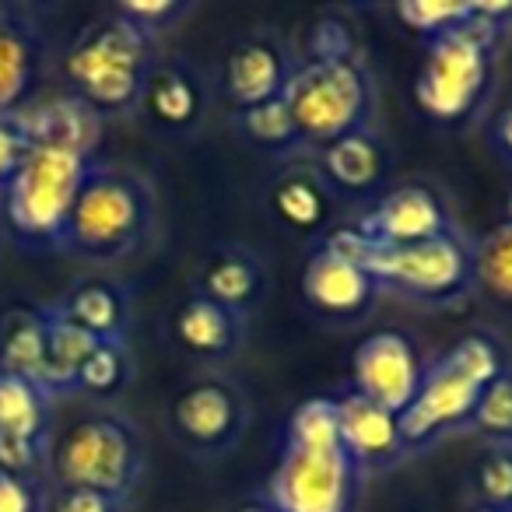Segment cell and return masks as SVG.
<instances>
[{
	"label": "cell",
	"mask_w": 512,
	"mask_h": 512,
	"mask_svg": "<svg viewBox=\"0 0 512 512\" xmlns=\"http://www.w3.org/2000/svg\"><path fill=\"white\" fill-rule=\"evenodd\" d=\"M155 228V193L130 169L95 162L71 207L57 253L88 264H116Z\"/></svg>",
	"instance_id": "1"
},
{
	"label": "cell",
	"mask_w": 512,
	"mask_h": 512,
	"mask_svg": "<svg viewBox=\"0 0 512 512\" xmlns=\"http://www.w3.org/2000/svg\"><path fill=\"white\" fill-rule=\"evenodd\" d=\"M155 39L123 22L116 11L81 29L64 57V78L106 120L141 106L144 85L155 71Z\"/></svg>",
	"instance_id": "2"
},
{
	"label": "cell",
	"mask_w": 512,
	"mask_h": 512,
	"mask_svg": "<svg viewBox=\"0 0 512 512\" xmlns=\"http://www.w3.org/2000/svg\"><path fill=\"white\" fill-rule=\"evenodd\" d=\"M495 46L498 39L474 22L428 39L411 88L418 113L439 127L474 123L495 81Z\"/></svg>",
	"instance_id": "3"
},
{
	"label": "cell",
	"mask_w": 512,
	"mask_h": 512,
	"mask_svg": "<svg viewBox=\"0 0 512 512\" xmlns=\"http://www.w3.org/2000/svg\"><path fill=\"white\" fill-rule=\"evenodd\" d=\"M92 165L78 151L32 148L0 190V228L22 249H57Z\"/></svg>",
	"instance_id": "4"
},
{
	"label": "cell",
	"mask_w": 512,
	"mask_h": 512,
	"mask_svg": "<svg viewBox=\"0 0 512 512\" xmlns=\"http://www.w3.org/2000/svg\"><path fill=\"white\" fill-rule=\"evenodd\" d=\"M50 477L57 488H88L127 502L144 477L141 432L123 414H85L53 439Z\"/></svg>",
	"instance_id": "5"
},
{
	"label": "cell",
	"mask_w": 512,
	"mask_h": 512,
	"mask_svg": "<svg viewBox=\"0 0 512 512\" xmlns=\"http://www.w3.org/2000/svg\"><path fill=\"white\" fill-rule=\"evenodd\" d=\"M285 102L295 116L302 144L323 148L337 137L369 127L376 92H372L369 71L355 53L306 57L302 64H295Z\"/></svg>",
	"instance_id": "6"
},
{
	"label": "cell",
	"mask_w": 512,
	"mask_h": 512,
	"mask_svg": "<svg viewBox=\"0 0 512 512\" xmlns=\"http://www.w3.org/2000/svg\"><path fill=\"white\" fill-rule=\"evenodd\" d=\"M369 274L383 292L449 306L474 288V246L460 232H446L414 246H376Z\"/></svg>",
	"instance_id": "7"
},
{
	"label": "cell",
	"mask_w": 512,
	"mask_h": 512,
	"mask_svg": "<svg viewBox=\"0 0 512 512\" xmlns=\"http://www.w3.org/2000/svg\"><path fill=\"white\" fill-rule=\"evenodd\" d=\"M365 474L341 449L285 446L267 484L274 512H355Z\"/></svg>",
	"instance_id": "8"
},
{
	"label": "cell",
	"mask_w": 512,
	"mask_h": 512,
	"mask_svg": "<svg viewBox=\"0 0 512 512\" xmlns=\"http://www.w3.org/2000/svg\"><path fill=\"white\" fill-rule=\"evenodd\" d=\"M169 421L186 453L218 460L239 446L249 425V407L239 386L225 379H197L172 400Z\"/></svg>",
	"instance_id": "9"
},
{
	"label": "cell",
	"mask_w": 512,
	"mask_h": 512,
	"mask_svg": "<svg viewBox=\"0 0 512 512\" xmlns=\"http://www.w3.org/2000/svg\"><path fill=\"white\" fill-rule=\"evenodd\" d=\"M481 393L484 383H477L467 369H460L446 351L435 362H428L418 397L400 414V432H404L407 453L425 449L428 442L442 439V435L456 432V428H470Z\"/></svg>",
	"instance_id": "10"
},
{
	"label": "cell",
	"mask_w": 512,
	"mask_h": 512,
	"mask_svg": "<svg viewBox=\"0 0 512 512\" xmlns=\"http://www.w3.org/2000/svg\"><path fill=\"white\" fill-rule=\"evenodd\" d=\"M425 355L404 330H376L351 355V393L404 414L425 379Z\"/></svg>",
	"instance_id": "11"
},
{
	"label": "cell",
	"mask_w": 512,
	"mask_h": 512,
	"mask_svg": "<svg viewBox=\"0 0 512 512\" xmlns=\"http://www.w3.org/2000/svg\"><path fill=\"white\" fill-rule=\"evenodd\" d=\"M355 225L376 246H414V242L456 232L449 204L439 190L425 183H404L397 190H386Z\"/></svg>",
	"instance_id": "12"
},
{
	"label": "cell",
	"mask_w": 512,
	"mask_h": 512,
	"mask_svg": "<svg viewBox=\"0 0 512 512\" xmlns=\"http://www.w3.org/2000/svg\"><path fill=\"white\" fill-rule=\"evenodd\" d=\"M379 295L383 288L365 267L348 264L327 249H316L302 267V299L316 316L330 323L365 320L376 309Z\"/></svg>",
	"instance_id": "13"
},
{
	"label": "cell",
	"mask_w": 512,
	"mask_h": 512,
	"mask_svg": "<svg viewBox=\"0 0 512 512\" xmlns=\"http://www.w3.org/2000/svg\"><path fill=\"white\" fill-rule=\"evenodd\" d=\"M295 60L288 46L274 36H246L228 50L225 67H221V88L235 113L253 106H264L271 99H281L292 81Z\"/></svg>",
	"instance_id": "14"
},
{
	"label": "cell",
	"mask_w": 512,
	"mask_h": 512,
	"mask_svg": "<svg viewBox=\"0 0 512 512\" xmlns=\"http://www.w3.org/2000/svg\"><path fill=\"white\" fill-rule=\"evenodd\" d=\"M337 418H341V446L351 456L362 474L386 470L407 456L404 432H400V414L358 397L344 393L337 397Z\"/></svg>",
	"instance_id": "15"
},
{
	"label": "cell",
	"mask_w": 512,
	"mask_h": 512,
	"mask_svg": "<svg viewBox=\"0 0 512 512\" xmlns=\"http://www.w3.org/2000/svg\"><path fill=\"white\" fill-rule=\"evenodd\" d=\"M18 120H22L32 148H64L85 158H95L99 151L102 116L74 92L32 99L25 109H18Z\"/></svg>",
	"instance_id": "16"
},
{
	"label": "cell",
	"mask_w": 512,
	"mask_h": 512,
	"mask_svg": "<svg viewBox=\"0 0 512 512\" xmlns=\"http://www.w3.org/2000/svg\"><path fill=\"white\" fill-rule=\"evenodd\" d=\"M43 32L25 15L0 8V116L25 109L43 74Z\"/></svg>",
	"instance_id": "17"
},
{
	"label": "cell",
	"mask_w": 512,
	"mask_h": 512,
	"mask_svg": "<svg viewBox=\"0 0 512 512\" xmlns=\"http://www.w3.org/2000/svg\"><path fill=\"white\" fill-rule=\"evenodd\" d=\"M320 172L327 179V186L337 197H369L383 186L386 172H390V158L386 148L369 127L344 134L337 141L323 144L320 148Z\"/></svg>",
	"instance_id": "18"
},
{
	"label": "cell",
	"mask_w": 512,
	"mask_h": 512,
	"mask_svg": "<svg viewBox=\"0 0 512 512\" xmlns=\"http://www.w3.org/2000/svg\"><path fill=\"white\" fill-rule=\"evenodd\" d=\"M141 106L158 127L172 130V134H186L204 120L207 88L193 67L179 64V60H172V64L158 60L148 85H144Z\"/></svg>",
	"instance_id": "19"
},
{
	"label": "cell",
	"mask_w": 512,
	"mask_h": 512,
	"mask_svg": "<svg viewBox=\"0 0 512 512\" xmlns=\"http://www.w3.org/2000/svg\"><path fill=\"white\" fill-rule=\"evenodd\" d=\"M267 292V267L264 260L242 242L214 249L200 271V295L235 313L246 316Z\"/></svg>",
	"instance_id": "20"
},
{
	"label": "cell",
	"mask_w": 512,
	"mask_h": 512,
	"mask_svg": "<svg viewBox=\"0 0 512 512\" xmlns=\"http://www.w3.org/2000/svg\"><path fill=\"white\" fill-rule=\"evenodd\" d=\"M57 313L95 337V341H120L127 344L130 334V292L116 281L85 278L71 285L57 302Z\"/></svg>",
	"instance_id": "21"
},
{
	"label": "cell",
	"mask_w": 512,
	"mask_h": 512,
	"mask_svg": "<svg viewBox=\"0 0 512 512\" xmlns=\"http://www.w3.org/2000/svg\"><path fill=\"white\" fill-rule=\"evenodd\" d=\"M271 211L285 228L299 235H327L337 211V193L316 169H288L271 186Z\"/></svg>",
	"instance_id": "22"
},
{
	"label": "cell",
	"mask_w": 512,
	"mask_h": 512,
	"mask_svg": "<svg viewBox=\"0 0 512 512\" xmlns=\"http://www.w3.org/2000/svg\"><path fill=\"white\" fill-rule=\"evenodd\" d=\"M242 334H246V316L211 302L207 295H193L176 313V341L190 355L218 362L239 351Z\"/></svg>",
	"instance_id": "23"
},
{
	"label": "cell",
	"mask_w": 512,
	"mask_h": 512,
	"mask_svg": "<svg viewBox=\"0 0 512 512\" xmlns=\"http://www.w3.org/2000/svg\"><path fill=\"white\" fill-rule=\"evenodd\" d=\"M46 313V393L53 400L74 397L78 393V372L88 362L95 348L102 341H95L88 330H81L78 323H71L64 313H57V306H43Z\"/></svg>",
	"instance_id": "24"
},
{
	"label": "cell",
	"mask_w": 512,
	"mask_h": 512,
	"mask_svg": "<svg viewBox=\"0 0 512 512\" xmlns=\"http://www.w3.org/2000/svg\"><path fill=\"white\" fill-rule=\"evenodd\" d=\"M0 372H15L46 390L43 306H15L0 316Z\"/></svg>",
	"instance_id": "25"
},
{
	"label": "cell",
	"mask_w": 512,
	"mask_h": 512,
	"mask_svg": "<svg viewBox=\"0 0 512 512\" xmlns=\"http://www.w3.org/2000/svg\"><path fill=\"white\" fill-rule=\"evenodd\" d=\"M53 404L57 400L32 379L0 372V432L53 442Z\"/></svg>",
	"instance_id": "26"
},
{
	"label": "cell",
	"mask_w": 512,
	"mask_h": 512,
	"mask_svg": "<svg viewBox=\"0 0 512 512\" xmlns=\"http://www.w3.org/2000/svg\"><path fill=\"white\" fill-rule=\"evenodd\" d=\"M474 285L491 302L512 309V225H498L474 246Z\"/></svg>",
	"instance_id": "27"
},
{
	"label": "cell",
	"mask_w": 512,
	"mask_h": 512,
	"mask_svg": "<svg viewBox=\"0 0 512 512\" xmlns=\"http://www.w3.org/2000/svg\"><path fill=\"white\" fill-rule=\"evenodd\" d=\"M285 446L299 449H341L337 397H313L292 411L285 425Z\"/></svg>",
	"instance_id": "28"
},
{
	"label": "cell",
	"mask_w": 512,
	"mask_h": 512,
	"mask_svg": "<svg viewBox=\"0 0 512 512\" xmlns=\"http://www.w3.org/2000/svg\"><path fill=\"white\" fill-rule=\"evenodd\" d=\"M235 120H239L242 134L264 151H292L302 144L299 127H295V116H292V109H288L285 95L264 102V106L242 109V113H235Z\"/></svg>",
	"instance_id": "29"
},
{
	"label": "cell",
	"mask_w": 512,
	"mask_h": 512,
	"mask_svg": "<svg viewBox=\"0 0 512 512\" xmlns=\"http://www.w3.org/2000/svg\"><path fill=\"white\" fill-rule=\"evenodd\" d=\"M134 365H130V348L120 341H102L99 348L88 355V362L78 372V393L88 397H116L127 390Z\"/></svg>",
	"instance_id": "30"
},
{
	"label": "cell",
	"mask_w": 512,
	"mask_h": 512,
	"mask_svg": "<svg viewBox=\"0 0 512 512\" xmlns=\"http://www.w3.org/2000/svg\"><path fill=\"white\" fill-rule=\"evenodd\" d=\"M470 428L484 435L495 449H512V369H505L495 383L484 386Z\"/></svg>",
	"instance_id": "31"
},
{
	"label": "cell",
	"mask_w": 512,
	"mask_h": 512,
	"mask_svg": "<svg viewBox=\"0 0 512 512\" xmlns=\"http://www.w3.org/2000/svg\"><path fill=\"white\" fill-rule=\"evenodd\" d=\"M397 18L428 43L435 36L456 32L470 22V4L467 0H404L397 4Z\"/></svg>",
	"instance_id": "32"
},
{
	"label": "cell",
	"mask_w": 512,
	"mask_h": 512,
	"mask_svg": "<svg viewBox=\"0 0 512 512\" xmlns=\"http://www.w3.org/2000/svg\"><path fill=\"white\" fill-rule=\"evenodd\" d=\"M50 446L53 442L25 439V435H4L0 432V470L15 477H50Z\"/></svg>",
	"instance_id": "33"
},
{
	"label": "cell",
	"mask_w": 512,
	"mask_h": 512,
	"mask_svg": "<svg viewBox=\"0 0 512 512\" xmlns=\"http://www.w3.org/2000/svg\"><path fill=\"white\" fill-rule=\"evenodd\" d=\"M474 484L481 505L491 509H512V449H491L477 460Z\"/></svg>",
	"instance_id": "34"
},
{
	"label": "cell",
	"mask_w": 512,
	"mask_h": 512,
	"mask_svg": "<svg viewBox=\"0 0 512 512\" xmlns=\"http://www.w3.org/2000/svg\"><path fill=\"white\" fill-rule=\"evenodd\" d=\"M113 11L123 22L134 25L137 32H144V36L158 43V36L169 32L190 11V4H179V0H123Z\"/></svg>",
	"instance_id": "35"
},
{
	"label": "cell",
	"mask_w": 512,
	"mask_h": 512,
	"mask_svg": "<svg viewBox=\"0 0 512 512\" xmlns=\"http://www.w3.org/2000/svg\"><path fill=\"white\" fill-rule=\"evenodd\" d=\"M50 488L36 477H15L0 470V512H46Z\"/></svg>",
	"instance_id": "36"
},
{
	"label": "cell",
	"mask_w": 512,
	"mask_h": 512,
	"mask_svg": "<svg viewBox=\"0 0 512 512\" xmlns=\"http://www.w3.org/2000/svg\"><path fill=\"white\" fill-rule=\"evenodd\" d=\"M29 151H32V141H29V134H25L18 113L0 116V190H4V186L11 183V176L22 169Z\"/></svg>",
	"instance_id": "37"
},
{
	"label": "cell",
	"mask_w": 512,
	"mask_h": 512,
	"mask_svg": "<svg viewBox=\"0 0 512 512\" xmlns=\"http://www.w3.org/2000/svg\"><path fill=\"white\" fill-rule=\"evenodd\" d=\"M46 512H127V502L88 488H53Z\"/></svg>",
	"instance_id": "38"
},
{
	"label": "cell",
	"mask_w": 512,
	"mask_h": 512,
	"mask_svg": "<svg viewBox=\"0 0 512 512\" xmlns=\"http://www.w3.org/2000/svg\"><path fill=\"white\" fill-rule=\"evenodd\" d=\"M491 148L512 165V106H505L502 113L491 120Z\"/></svg>",
	"instance_id": "39"
},
{
	"label": "cell",
	"mask_w": 512,
	"mask_h": 512,
	"mask_svg": "<svg viewBox=\"0 0 512 512\" xmlns=\"http://www.w3.org/2000/svg\"><path fill=\"white\" fill-rule=\"evenodd\" d=\"M474 512H512V509H491V505H481V509H474Z\"/></svg>",
	"instance_id": "40"
},
{
	"label": "cell",
	"mask_w": 512,
	"mask_h": 512,
	"mask_svg": "<svg viewBox=\"0 0 512 512\" xmlns=\"http://www.w3.org/2000/svg\"><path fill=\"white\" fill-rule=\"evenodd\" d=\"M505 214H509V218H505V221H509V225H512V193H509V204H505Z\"/></svg>",
	"instance_id": "41"
}]
</instances>
